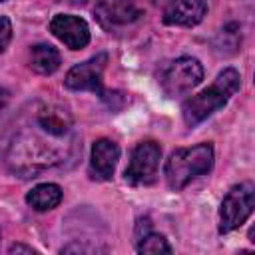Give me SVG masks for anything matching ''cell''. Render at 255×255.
<instances>
[{
	"mask_svg": "<svg viewBox=\"0 0 255 255\" xmlns=\"http://www.w3.org/2000/svg\"><path fill=\"white\" fill-rule=\"evenodd\" d=\"M108 64V54H96L86 62L72 66L64 78V86L74 92H94L100 98L106 96L104 90V70Z\"/></svg>",
	"mask_w": 255,
	"mask_h": 255,
	"instance_id": "cell-6",
	"label": "cell"
},
{
	"mask_svg": "<svg viewBox=\"0 0 255 255\" xmlns=\"http://www.w3.org/2000/svg\"><path fill=\"white\" fill-rule=\"evenodd\" d=\"M12 40V22L8 16H0V54L8 48Z\"/></svg>",
	"mask_w": 255,
	"mask_h": 255,
	"instance_id": "cell-16",
	"label": "cell"
},
{
	"mask_svg": "<svg viewBox=\"0 0 255 255\" xmlns=\"http://www.w3.org/2000/svg\"><path fill=\"white\" fill-rule=\"evenodd\" d=\"M213 46L221 52V54H235L241 50V28L239 24L231 22L227 26H223L213 42Z\"/></svg>",
	"mask_w": 255,
	"mask_h": 255,
	"instance_id": "cell-14",
	"label": "cell"
},
{
	"mask_svg": "<svg viewBox=\"0 0 255 255\" xmlns=\"http://www.w3.org/2000/svg\"><path fill=\"white\" fill-rule=\"evenodd\" d=\"M70 4H76V6H82V4H86L88 0H68Z\"/></svg>",
	"mask_w": 255,
	"mask_h": 255,
	"instance_id": "cell-19",
	"label": "cell"
},
{
	"mask_svg": "<svg viewBox=\"0 0 255 255\" xmlns=\"http://www.w3.org/2000/svg\"><path fill=\"white\" fill-rule=\"evenodd\" d=\"M8 253L10 255H14V253H36V249L28 247V245H22V243H14V245H10Z\"/></svg>",
	"mask_w": 255,
	"mask_h": 255,
	"instance_id": "cell-17",
	"label": "cell"
},
{
	"mask_svg": "<svg viewBox=\"0 0 255 255\" xmlns=\"http://www.w3.org/2000/svg\"><path fill=\"white\" fill-rule=\"evenodd\" d=\"M213 145L209 141L197 143L193 147H177L169 153L163 165V175L169 189L179 191L195 177L205 175L213 167Z\"/></svg>",
	"mask_w": 255,
	"mask_h": 255,
	"instance_id": "cell-3",
	"label": "cell"
},
{
	"mask_svg": "<svg viewBox=\"0 0 255 255\" xmlns=\"http://www.w3.org/2000/svg\"><path fill=\"white\" fill-rule=\"evenodd\" d=\"M94 16L106 30H112L137 22L143 10L137 6V0H96Z\"/></svg>",
	"mask_w": 255,
	"mask_h": 255,
	"instance_id": "cell-8",
	"label": "cell"
},
{
	"mask_svg": "<svg viewBox=\"0 0 255 255\" xmlns=\"http://www.w3.org/2000/svg\"><path fill=\"white\" fill-rule=\"evenodd\" d=\"M6 104H8V92L4 88H0V112L6 108Z\"/></svg>",
	"mask_w": 255,
	"mask_h": 255,
	"instance_id": "cell-18",
	"label": "cell"
},
{
	"mask_svg": "<svg viewBox=\"0 0 255 255\" xmlns=\"http://www.w3.org/2000/svg\"><path fill=\"white\" fill-rule=\"evenodd\" d=\"M239 88H241V76L235 68H225L223 72H219V76L213 80L209 88L201 90L199 94L187 98L181 104V118L185 126L195 128L197 124L207 120L211 114L221 110Z\"/></svg>",
	"mask_w": 255,
	"mask_h": 255,
	"instance_id": "cell-2",
	"label": "cell"
},
{
	"mask_svg": "<svg viewBox=\"0 0 255 255\" xmlns=\"http://www.w3.org/2000/svg\"><path fill=\"white\" fill-rule=\"evenodd\" d=\"M255 207V185L251 181H243L233 185L221 201L219 207V233H231L239 229L253 213Z\"/></svg>",
	"mask_w": 255,
	"mask_h": 255,
	"instance_id": "cell-5",
	"label": "cell"
},
{
	"mask_svg": "<svg viewBox=\"0 0 255 255\" xmlns=\"http://www.w3.org/2000/svg\"><path fill=\"white\" fill-rule=\"evenodd\" d=\"M203 80V66L197 58L181 56L161 66L157 72L159 88L167 98H177L193 90Z\"/></svg>",
	"mask_w": 255,
	"mask_h": 255,
	"instance_id": "cell-4",
	"label": "cell"
},
{
	"mask_svg": "<svg viewBox=\"0 0 255 255\" xmlns=\"http://www.w3.org/2000/svg\"><path fill=\"white\" fill-rule=\"evenodd\" d=\"M161 159V145L153 139H145L139 141L129 155V163L124 171V177L128 183L131 185H145L151 183L155 173H157V165Z\"/></svg>",
	"mask_w": 255,
	"mask_h": 255,
	"instance_id": "cell-7",
	"label": "cell"
},
{
	"mask_svg": "<svg viewBox=\"0 0 255 255\" xmlns=\"http://www.w3.org/2000/svg\"><path fill=\"white\" fill-rule=\"evenodd\" d=\"M135 249L137 253H171L167 239L161 233H155L153 229L135 239Z\"/></svg>",
	"mask_w": 255,
	"mask_h": 255,
	"instance_id": "cell-15",
	"label": "cell"
},
{
	"mask_svg": "<svg viewBox=\"0 0 255 255\" xmlns=\"http://www.w3.org/2000/svg\"><path fill=\"white\" fill-rule=\"evenodd\" d=\"M50 32L70 50H82L90 44V26L74 14H56L50 20Z\"/></svg>",
	"mask_w": 255,
	"mask_h": 255,
	"instance_id": "cell-9",
	"label": "cell"
},
{
	"mask_svg": "<svg viewBox=\"0 0 255 255\" xmlns=\"http://www.w3.org/2000/svg\"><path fill=\"white\" fill-rule=\"evenodd\" d=\"M207 14V0H163L161 20L167 26H197Z\"/></svg>",
	"mask_w": 255,
	"mask_h": 255,
	"instance_id": "cell-10",
	"label": "cell"
},
{
	"mask_svg": "<svg viewBox=\"0 0 255 255\" xmlns=\"http://www.w3.org/2000/svg\"><path fill=\"white\" fill-rule=\"evenodd\" d=\"M0 2H6V0H0Z\"/></svg>",
	"mask_w": 255,
	"mask_h": 255,
	"instance_id": "cell-20",
	"label": "cell"
},
{
	"mask_svg": "<svg viewBox=\"0 0 255 255\" xmlns=\"http://www.w3.org/2000/svg\"><path fill=\"white\" fill-rule=\"evenodd\" d=\"M80 153L82 143L72 114L44 100L20 110L2 143L6 167L20 177H38L48 169L68 167Z\"/></svg>",
	"mask_w": 255,
	"mask_h": 255,
	"instance_id": "cell-1",
	"label": "cell"
},
{
	"mask_svg": "<svg viewBox=\"0 0 255 255\" xmlns=\"http://www.w3.org/2000/svg\"><path fill=\"white\" fill-rule=\"evenodd\" d=\"M62 64L60 52L52 44H36L30 50V68L40 76L54 74Z\"/></svg>",
	"mask_w": 255,
	"mask_h": 255,
	"instance_id": "cell-13",
	"label": "cell"
},
{
	"mask_svg": "<svg viewBox=\"0 0 255 255\" xmlns=\"http://www.w3.org/2000/svg\"><path fill=\"white\" fill-rule=\"evenodd\" d=\"M120 159V147L108 137H100L92 145L90 155V175L98 181H110L114 177L116 165Z\"/></svg>",
	"mask_w": 255,
	"mask_h": 255,
	"instance_id": "cell-11",
	"label": "cell"
},
{
	"mask_svg": "<svg viewBox=\"0 0 255 255\" xmlns=\"http://www.w3.org/2000/svg\"><path fill=\"white\" fill-rule=\"evenodd\" d=\"M64 193L58 183H40L26 193V203L34 211H50L60 205Z\"/></svg>",
	"mask_w": 255,
	"mask_h": 255,
	"instance_id": "cell-12",
	"label": "cell"
}]
</instances>
